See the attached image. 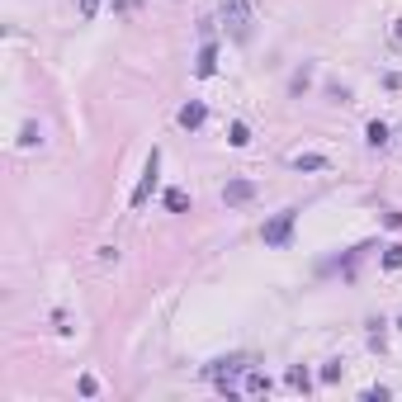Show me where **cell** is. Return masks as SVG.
<instances>
[{
	"label": "cell",
	"instance_id": "6da1fadb",
	"mask_svg": "<svg viewBox=\"0 0 402 402\" xmlns=\"http://www.w3.org/2000/svg\"><path fill=\"white\" fill-rule=\"evenodd\" d=\"M241 374H246V355H232V360H213L209 365V378L218 383V393H237V383H241Z\"/></svg>",
	"mask_w": 402,
	"mask_h": 402
},
{
	"label": "cell",
	"instance_id": "7a4b0ae2",
	"mask_svg": "<svg viewBox=\"0 0 402 402\" xmlns=\"http://www.w3.org/2000/svg\"><path fill=\"white\" fill-rule=\"evenodd\" d=\"M218 10H222L227 33H232L237 43H246V38H251V5H246V0H218Z\"/></svg>",
	"mask_w": 402,
	"mask_h": 402
},
{
	"label": "cell",
	"instance_id": "3957f363",
	"mask_svg": "<svg viewBox=\"0 0 402 402\" xmlns=\"http://www.w3.org/2000/svg\"><path fill=\"white\" fill-rule=\"evenodd\" d=\"M294 222H298V209H284V213H274L265 222V246H289V237H294Z\"/></svg>",
	"mask_w": 402,
	"mask_h": 402
},
{
	"label": "cell",
	"instance_id": "277c9868",
	"mask_svg": "<svg viewBox=\"0 0 402 402\" xmlns=\"http://www.w3.org/2000/svg\"><path fill=\"white\" fill-rule=\"evenodd\" d=\"M157 171H161V147H152V157H147V166H142V180H137V189H133V209H142V204L152 199V189H157Z\"/></svg>",
	"mask_w": 402,
	"mask_h": 402
},
{
	"label": "cell",
	"instance_id": "5b68a950",
	"mask_svg": "<svg viewBox=\"0 0 402 402\" xmlns=\"http://www.w3.org/2000/svg\"><path fill=\"white\" fill-rule=\"evenodd\" d=\"M237 393H241V398H265V393H270V374H261L256 365H246V374H241Z\"/></svg>",
	"mask_w": 402,
	"mask_h": 402
},
{
	"label": "cell",
	"instance_id": "8992f818",
	"mask_svg": "<svg viewBox=\"0 0 402 402\" xmlns=\"http://www.w3.org/2000/svg\"><path fill=\"white\" fill-rule=\"evenodd\" d=\"M222 199H227V204H251V199H256V185H251V180H227V185H222Z\"/></svg>",
	"mask_w": 402,
	"mask_h": 402
},
{
	"label": "cell",
	"instance_id": "52a82bcc",
	"mask_svg": "<svg viewBox=\"0 0 402 402\" xmlns=\"http://www.w3.org/2000/svg\"><path fill=\"white\" fill-rule=\"evenodd\" d=\"M204 119H209V109L199 105V100H189V105L180 109V114H175V123H180V128H185V133H189V128H199V123H204Z\"/></svg>",
	"mask_w": 402,
	"mask_h": 402
},
{
	"label": "cell",
	"instance_id": "ba28073f",
	"mask_svg": "<svg viewBox=\"0 0 402 402\" xmlns=\"http://www.w3.org/2000/svg\"><path fill=\"white\" fill-rule=\"evenodd\" d=\"M213 71H218V48H213V43H204V48H199V62H194V76L209 80Z\"/></svg>",
	"mask_w": 402,
	"mask_h": 402
},
{
	"label": "cell",
	"instance_id": "9c48e42d",
	"mask_svg": "<svg viewBox=\"0 0 402 402\" xmlns=\"http://www.w3.org/2000/svg\"><path fill=\"white\" fill-rule=\"evenodd\" d=\"M289 166H294V171H326L331 161H326V157H317V152H298V157L289 161Z\"/></svg>",
	"mask_w": 402,
	"mask_h": 402
},
{
	"label": "cell",
	"instance_id": "30bf717a",
	"mask_svg": "<svg viewBox=\"0 0 402 402\" xmlns=\"http://www.w3.org/2000/svg\"><path fill=\"white\" fill-rule=\"evenodd\" d=\"M284 383H289V388H298V393H308V388H313V374H308L303 365H294V369L284 374Z\"/></svg>",
	"mask_w": 402,
	"mask_h": 402
},
{
	"label": "cell",
	"instance_id": "8fae6325",
	"mask_svg": "<svg viewBox=\"0 0 402 402\" xmlns=\"http://www.w3.org/2000/svg\"><path fill=\"white\" fill-rule=\"evenodd\" d=\"M166 209H171V213H185L189 194H185V189H166Z\"/></svg>",
	"mask_w": 402,
	"mask_h": 402
},
{
	"label": "cell",
	"instance_id": "7c38bea8",
	"mask_svg": "<svg viewBox=\"0 0 402 402\" xmlns=\"http://www.w3.org/2000/svg\"><path fill=\"white\" fill-rule=\"evenodd\" d=\"M365 142H369V147H388V128H383V123H369V128H365Z\"/></svg>",
	"mask_w": 402,
	"mask_h": 402
},
{
	"label": "cell",
	"instance_id": "4fadbf2b",
	"mask_svg": "<svg viewBox=\"0 0 402 402\" xmlns=\"http://www.w3.org/2000/svg\"><path fill=\"white\" fill-rule=\"evenodd\" d=\"M43 142V128L38 123H24V133H19V147H38Z\"/></svg>",
	"mask_w": 402,
	"mask_h": 402
},
{
	"label": "cell",
	"instance_id": "5bb4252c",
	"mask_svg": "<svg viewBox=\"0 0 402 402\" xmlns=\"http://www.w3.org/2000/svg\"><path fill=\"white\" fill-rule=\"evenodd\" d=\"M227 142H232V147H246V142H251V128H246V123H232V128H227Z\"/></svg>",
	"mask_w": 402,
	"mask_h": 402
},
{
	"label": "cell",
	"instance_id": "9a60e30c",
	"mask_svg": "<svg viewBox=\"0 0 402 402\" xmlns=\"http://www.w3.org/2000/svg\"><path fill=\"white\" fill-rule=\"evenodd\" d=\"M383 270H402V246H388L383 251Z\"/></svg>",
	"mask_w": 402,
	"mask_h": 402
},
{
	"label": "cell",
	"instance_id": "2e32d148",
	"mask_svg": "<svg viewBox=\"0 0 402 402\" xmlns=\"http://www.w3.org/2000/svg\"><path fill=\"white\" fill-rule=\"evenodd\" d=\"M100 393V383H95V374H80V398H95Z\"/></svg>",
	"mask_w": 402,
	"mask_h": 402
},
{
	"label": "cell",
	"instance_id": "e0dca14e",
	"mask_svg": "<svg viewBox=\"0 0 402 402\" xmlns=\"http://www.w3.org/2000/svg\"><path fill=\"white\" fill-rule=\"evenodd\" d=\"M341 374H346V365H322V383H336Z\"/></svg>",
	"mask_w": 402,
	"mask_h": 402
},
{
	"label": "cell",
	"instance_id": "ac0fdd59",
	"mask_svg": "<svg viewBox=\"0 0 402 402\" xmlns=\"http://www.w3.org/2000/svg\"><path fill=\"white\" fill-rule=\"evenodd\" d=\"M76 5H80V15H85V19H95V10H100L95 0H76Z\"/></svg>",
	"mask_w": 402,
	"mask_h": 402
}]
</instances>
